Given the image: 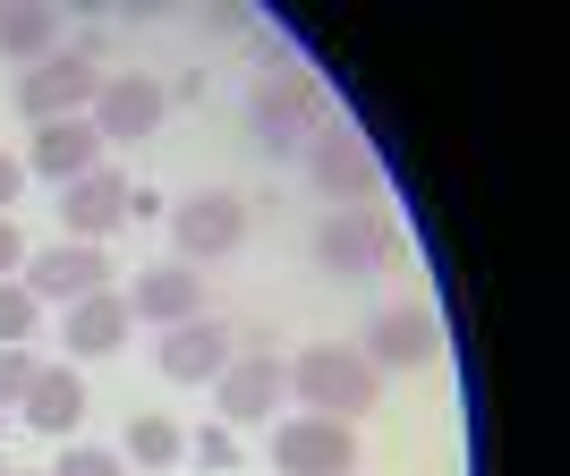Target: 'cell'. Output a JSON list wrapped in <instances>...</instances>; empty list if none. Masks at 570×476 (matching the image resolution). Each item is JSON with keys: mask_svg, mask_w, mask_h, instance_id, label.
Instances as JSON below:
<instances>
[{"mask_svg": "<svg viewBox=\"0 0 570 476\" xmlns=\"http://www.w3.org/2000/svg\"><path fill=\"white\" fill-rule=\"evenodd\" d=\"M238 238H247V196L238 188H196L170 205V247H179V264H214L230 256Z\"/></svg>", "mask_w": 570, "mask_h": 476, "instance_id": "277c9868", "label": "cell"}, {"mask_svg": "<svg viewBox=\"0 0 570 476\" xmlns=\"http://www.w3.org/2000/svg\"><path fill=\"white\" fill-rule=\"evenodd\" d=\"M18 281L35 289V307H77V298H95V289H111V256L102 247H77V238H60V247H43V256L18 264Z\"/></svg>", "mask_w": 570, "mask_h": 476, "instance_id": "52a82bcc", "label": "cell"}, {"mask_svg": "<svg viewBox=\"0 0 570 476\" xmlns=\"http://www.w3.org/2000/svg\"><path fill=\"white\" fill-rule=\"evenodd\" d=\"M357 357H366L375 375H417V366L443 357V324H434L426 307H383L375 324H366V340H357Z\"/></svg>", "mask_w": 570, "mask_h": 476, "instance_id": "ba28073f", "label": "cell"}, {"mask_svg": "<svg viewBox=\"0 0 570 476\" xmlns=\"http://www.w3.org/2000/svg\"><path fill=\"white\" fill-rule=\"evenodd\" d=\"M102 95V69L95 60H77V51H51V60H35V69L18 77V111L43 128V119H86Z\"/></svg>", "mask_w": 570, "mask_h": 476, "instance_id": "5b68a950", "label": "cell"}, {"mask_svg": "<svg viewBox=\"0 0 570 476\" xmlns=\"http://www.w3.org/2000/svg\"><path fill=\"white\" fill-rule=\"evenodd\" d=\"M196 459H205V468H230V459H238V434L230 426H205V434H196Z\"/></svg>", "mask_w": 570, "mask_h": 476, "instance_id": "603a6c76", "label": "cell"}, {"mask_svg": "<svg viewBox=\"0 0 570 476\" xmlns=\"http://www.w3.org/2000/svg\"><path fill=\"white\" fill-rule=\"evenodd\" d=\"M43 476H128V459H119V452H95V443H69V452H60V468H43Z\"/></svg>", "mask_w": 570, "mask_h": 476, "instance_id": "44dd1931", "label": "cell"}, {"mask_svg": "<svg viewBox=\"0 0 570 476\" xmlns=\"http://www.w3.org/2000/svg\"><path fill=\"white\" fill-rule=\"evenodd\" d=\"M128 324H137L128 298H119V289H95V298H77V307L60 315V349L69 357H111L119 340H128Z\"/></svg>", "mask_w": 570, "mask_h": 476, "instance_id": "e0dca14e", "label": "cell"}, {"mask_svg": "<svg viewBox=\"0 0 570 476\" xmlns=\"http://www.w3.org/2000/svg\"><path fill=\"white\" fill-rule=\"evenodd\" d=\"M18 264H26V238H18V221L0 214V281H18Z\"/></svg>", "mask_w": 570, "mask_h": 476, "instance_id": "cb8c5ba5", "label": "cell"}, {"mask_svg": "<svg viewBox=\"0 0 570 476\" xmlns=\"http://www.w3.org/2000/svg\"><path fill=\"white\" fill-rule=\"evenodd\" d=\"M247 128L264 137V153H307L333 111H324V86L307 69H282V77H256V95H247Z\"/></svg>", "mask_w": 570, "mask_h": 476, "instance_id": "7a4b0ae2", "label": "cell"}, {"mask_svg": "<svg viewBox=\"0 0 570 476\" xmlns=\"http://www.w3.org/2000/svg\"><path fill=\"white\" fill-rule=\"evenodd\" d=\"M18 162H26V179L69 188V179H86V170H102V137H95V119H43Z\"/></svg>", "mask_w": 570, "mask_h": 476, "instance_id": "7c38bea8", "label": "cell"}, {"mask_svg": "<svg viewBox=\"0 0 570 476\" xmlns=\"http://www.w3.org/2000/svg\"><path fill=\"white\" fill-rule=\"evenodd\" d=\"M119 221H128V179H119V170H86V179L60 188V230H69L77 247H102Z\"/></svg>", "mask_w": 570, "mask_h": 476, "instance_id": "5bb4252c", "label": "cell"}, {"mask_svg": "<svg viewBox=\"0 0 570 476\" xmlns=\"http://www.w3.org/2000/svg\"><path fill=\"white\" fill-rule=\"evenodd\" d=\"M128 315H137V324H196V315H205V281H196V264H145L137 281H128Z\"/></svg>", "mask_w": 570, "mask_h": 476, "instance_id": "4fadbf2b", "label": "cell"}, {"mask_svg": "<svg viewBox=\"0 0 570 476\" xmlns=\"http://www.w3.org/2000/svg\"><path fill=\"white\" fill-rule=\"evenodd\" d=\"M18 417L35 434H77V426H86V375H77V366H35Z\"/></svg>", "mask_w": 570, "mask_h": 476, "instance_id": "2e32d148", "label": "cell"}, {"mask_svg": "<svg viewBox=\"0 0 570 476\" xmlns=\"http://www.w3.org/2000/svg\"><path fill=\"white\" fill-rule=\"evenodd\" d=\"M282 375H289V391L307 400V417H341V426H350V417H375V400H383V375L357 349H341V340L298 349Z\"/></svg>", "mask_w": 570, "mask_h": 476, "instance_id": "6da1fadb", "label": "cell"}, {"mask_svg": "<svg viewBox=\"0 0 570 476\" xmlns=\"http://www.w3.org/2000/svg\"><path fill=\"white\" fill-rule=\"evenodd\" d=\"M26 476H43V468H26Z\"/></svg>", "mask_w": 570, "mask_h": 476, "instance_id": "484cf974", "label": "cell"}, {"mask_svg": "<svg viewBox=\"0 0 570 476\" xmlns=\"http://www.w3.org/2000/svg\"><path fill=\"white\" fill-rule=\"evenodd\" d=\"M289 375H282V357L273 349H238L230 366L214 375V408H222V426H264L273 408H282Z\"/></svg>", "mask_w": 570, "mask_h": 476, "instance_id": "9c48e42d", "label": "cell"}, {"mask_svg": "<svg viewBox=\"0 0 570 476\" xmlns=\"http://www.w3.org/2000/svg\"><path fill=\"white\" fill-rule=\"evenodd\" d=\"M307 179L333 196V205H375L383 196V162L350 137V128H324V137L307 145Z\"/></svg>", "mask_w": 570, "mask_h": 476, "instance_id": "8fae6325", "label": "cell"}, {"mask_svg": "<svg viewBox=\"0 0 570 476\" xmlns=\"http://www.w3.org/2000/svg\"><path fill=\"white\" fill-rule=\"evenodd\" d=\"M273 468L282 476H357V426H341V417H282L273 426Z\"/></svg>", "mask_w": 570, "mask_h": 476, "instance_id": "8992f818", "label": "cell"}, {"mask_svg": "<svg viewBox=\"0 0 570 476\" xmlns=\"http://www.w3.org/2000/svg\"><path fill=\"white\" fill-rule=\"evenodd\" d=\"M0 476H9V468H0Z\"/></svg>", "mask_w": 570, "mask_h": 476, "instance_id": "83f0119b", "label": "cell"}, {"mask_svg": "<svg viewBox=\"0 0 570 476\" xmlns=\"http://www.w3.org/2000/svg\"><path fill=\"white\" fill-rule=\"evenodd\" d=\"M179 452H188V434L170 426V417H128V443H119V459H137V468H170Z\"/></svg>", "mask_w": 570, "mask_h": 476, "instance_id": "d6986e66", "label": "cell"}, {"mask_svg": "<svg viewBox=\"0 0 570 476\" xmlns=\"http://www.w3.org/2000/svg\"><path fill=\"white\" fill-rule=\"evenodd\" d=\"M315 264L333 281H366V272H392L401 264V221L375 214V205H350V214L315 221Z\"/></svg>", "mask_w": 570, "mask_h": 476, "instance_id": "3957f363", "label": "cell"}, {"mask_svg": "<svg viewBox=\"0 0 570 476\" xmlns=\"http://www.w3.org/2000/svg\"><path fill=\"white\" fill-rule=\"evenodd\" d=\"M0 426H9V417H0Z\"/></svg>", "mask_w": 570, "mask_h": 476, "instance_id": "4316f807", "label": "cell"}, {"mask_svg": "<svg viewBox=\"0 0 570 476\" xmlns=\"http://www.w3.org/2000/svg\"><path fill=\"white\" fill-rule=\"evenodd\" d=\"M18 188H26V162H18V153H0V214L18 205Z\"/></svg>", "mask_w": 570, "mask_h": 476, "instance_id": "d4e9b609", "label": "cell"}, {"mask_svg": "<svg viewBox=\"0 0 570 476\" xmlns=\"http://www.w3.org/2000/svg\"><path fill=\"white\" fill-rule=\"evenodd\" d=\"M35 324H43L35 289H26V281H0V349H26V340H35Z\"/></svg>", "mask_w": 570, "mask_h": 476, "instance_id": "ffe728a7", "label": "cell"}, {"mask_svg": "<svg viewBox=\"0 0 570 476\" xmlns=\"http://www.w3.org/2000/svg\"><path fill=\"white\" fill-rule=\"evenodd\" d=\"M95 137L102 145H137V137H154L170 119V86L163 77H102V95H95Z\"/></svg>", "mask_w": 570, "mask_h": 476, "instance_id": "30bf717a", "label": "cell"}, {"mask_svg": "<svg viewBox=\"0 0 570 476\" xmlns=\"http://www.w3.org/2000/svg\"><path fill=\"white\" fill-rule=\"evenodd\" d=\"M230 357H238V333H230V324H214V315H196V324H170V333H163L154 366H163L170 383H214Z\"/></svg>", "mask_w": 570, "mask_h": 476, "instance_id": "9a60e30c", "label": "cell"}, {"mask_svg": "<svg viewBox=\"0 0 570 476\" xmlns=\"http://www.w3.org/2000/svg\"><path fill=\"white\" fill-rule=\"evenodd\" d=\"M26 383H35V357H26V349H0V408H18Z\"/></svg>", "mask_w": 570, "mask_h": 476, "instance_id": "7402d4cb", "label": "cell"}, {"mask_svg": "<svg viewBox=\"0 0 570 476\" xmlns=\"http://www.w3.org/2000/svg\"><path fill=\"white\" fill-rule=\"evenodd\" d=\"M0 51H9L18 69L51 60V51H60V9H0Z\"/></svg>", "mask_w": 570, "mask_h": 476, "instance_id": "ac0fdd59", "label": "cell"}]
</instances>
